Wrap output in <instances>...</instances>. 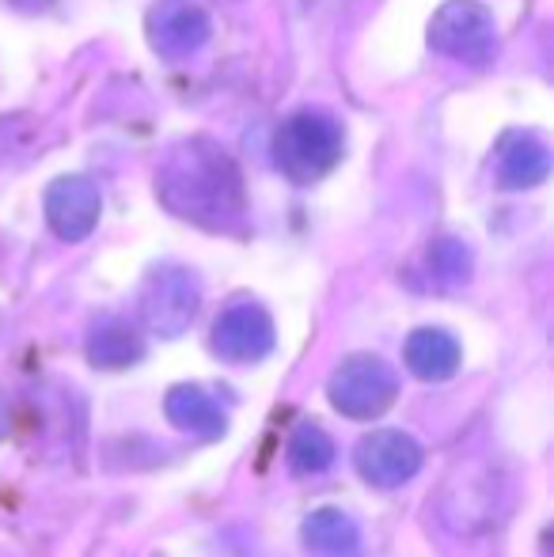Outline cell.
<instances>
[{
  "mask_svg": "<svg viewBox=\"0 0 554 557\" xmlns=\"http://www.w3.org/2000/svg\"><path fill=\"white\" fill-rule=\"evenodd\" d=\"M213 352L229 364H255L274 352V319L259 304H232L221 319L213 323Z\"/></svg>",
  "mask_w": 554,
  "mask_h": 557,
  "instance_id": "9c48e42d",
  "label": "cell"
},
{
  "mask_svg": "<svg viewBox=\"0 0 554 557\" xmlns=\"http://www.w3.org/2000/svg\"><path fill=\"white\" fill-rule=\"evenodd\" d=\"M156 198L171 216L206 232H239L247 221L244 175L236 160L209 137H190L168 148L156 168Z\"/></svg>",
  "mask_w": 554,
  "mask_h": 557,
  "instance_id": "6da1fadb",
  "label": "cell"
},
{
  "mask_svg": "<svg viewBox=\"0 0 554 557\" xmlns=\"http://www.w3.org/2000/svg\"><path fill=\"white\" fill-rule=\"evenodd\" d=\"M436 512L444 528L456 535H482L494 528L502 512V478L482 462L452 470V478L436 493Z\"/></svg>",
  "mask_w": 554,
  "mask_h": 557,
  "instance_id": "3957f363",
  "label": "cell"
},
{
  "mask_svg": "<svg viewBox=\"0 0 554 557\" xmlns=\"http://www.w3.org/2000/svg\"><path fill=\"white\" fill-rule=\"evenodd\" d=\"M163 413H168V421L178 433H190V436H198V441H217V436H224V429H229L217 398L209 395L206 387H198V383H178V387H171L168 398H163Z\"/></svg>",
  "mask_w": 554,
  "mask_h": 557,
  "instance_id": "7c38bea8",
  "label": "cell"
},
{
  "mask_svg": "<svg viewBox=\"0 0 554 557\" xmlns=\"http://www.w3.org/2000/svg\"><path fill=\"white\" fill-rule=\"evenodd\" d=\"M15 8H23V12H42L46 4H50V0H12Z\"/></svg>",
  "mask_w": 554,
  "mask_h": 557,
  "instance_id": "ac0fdd59",
  "label": "cell"
},
{
  "mask_svg": "<svg viewBox=\"0 0 554 557\" xmlns=\"http://www.w3.org/2000/svg\"><path fill=\"white\" fill-rule=\"evenodd\" d=\"M429 50L444 58L487 65L497 50V23L479 0H448L429 20Z\"/></svg>",
  "mask_w": 554,
  "mask_h": 557,
  "instance_id": "5b68a950",
  "label": "cell"
},
{
  "mask_svg": "<svg viewBox=\"0 0 554 557\" xmlns=\"http://www.w3.org/2000/svg\"><path fill=\"white\" fill-rule=\"evenodd\" d=\"M395 395H399V380L387 368V360L372 357V352H354L346 357L327 380V398L338 413L354 421H372L380 413L392 410Z\"/></svg>",
  "mask_w": 554,
  "mask_h": 557,
  "instance_id": "277c9868",
  "label": "cell"
},
{
  "mask_svg": "<svg viewBox=\"0 0 554 557\" xmlns=\"http://www.w3.org/2000/svg\"><path fill=\"white\" fill-rule=\"evenodd\" d=\"M421 444L410 433H399V429H380V433H369L354 451L357 474L365 478L377 490H399L410 478L421 470Z\"/></svg>",
  "mask_w": 554,
  "mask_h": 557,
  "instance_id": "52a82bcc",
  "label": "cell"
},
{
  "mask_svg": "<svg viewBox=\"0 0 554 557\" xmlns=\"http://www.w3.org/2000/svg\"><path fill=\"white\" fill-rule=\"evenodd\" d=\"M145 357V342L126 319H99L88 331V360L96 368H130Z\"/></svg>",
  "mask_w": 554,
  "mask_h": 557,
  "instance_id": "9a60e30c",
  "label": "cell"
},
{
  "mask_svg": "<svg viewBox=\"0 0 554 557\" xmlns=\"http://www.w3.org/2000/svg\"><path fill=\"white\" fill-rule=\"evenodd\" d=\"M342 152H346V133H342L338 117L327 111H296L281 122L274 137V160L281 175L293 178L296 186H311L331 175Z\"/></svg>",
  "mask_w": 554,
  "mask_h": 557,
  "instance_id": "7a4b0ae2",
  "label": "cell"
},
{
  "mask_svg": "<svg viewBox=\"0 0 554 557\" xmlns=\"http://www.w3.org/2000/svg\"><path fill=\"white\" fill-rule=\"evenodd\" d=\"M403 357H407V368L418 375V380L444 383L459 372L464 349H459L456 337H452L448 331H441V326H421V331H415L407 337Z\"/></svg>",
  "mask_w": 554,
  "mask_h": 557,
  "instance_id": "4fadbf2b",
  "label": "cell"
},
{
  "mask_svg": "<svg viewBox=\"0 0 554 557\" xmlns=\"http://www.w3.org/2000/svg\"><path fill=\"white\" fill-rule=\"evenodd\" d=\"M304 546L316 557H361V531L338 508H319L300 528Z\"/></svg>",
  "mask_w": 554,
  "mask_h": 557,
  "instance_id": "5bb4252c",
  "label": "cell"
},
{
  "mask_svg": "<svg viewBox=\"0 0 554 557\" xmlns=\"http://www.w3.org/2000/svg\"><path fill=\"white\" fill-rule=\"evenodd\" d=\"M148 46L168 61H186L213 38V20L190 0H160L145 20Z\"/></svg>",
  "mask_w": 554,
  "mask_h": 557,
  "instance_id": "ba28073f",
  "label": "cell"
},
{
  "mask_svg": "<svg viewBox=\"0 0 554 557\" xmlns=\"http://www.w3.org/2000/svg\"><path fill=\"white\" fill-rule=\"evenodd\" d=\"M201 308V285L186 265H156L140 285V319L152 334L178 337Z\"/></svg>",
  "mask_w": 554,
  "mask_h": 557,
  "instance_id": "8992f818",
  "label": "cell"
},
{
  "mask_svg": "<svg viewBox=\"0 0 554 557\" xmlns=\"http://www.w3.org/2000/svg\"><path fill=\"white\" fill-rule=\"evenodd\" d=\"M426 265H429V277L436 281L441 288H459L471 281L475 270V258L471 247L456 235H444V239H433L426 250Z\"/></svg>",
  "mask_w": 554,
  "mask_h": 557,
  "instance_id": "2e32d148",
  "label": "cell"
},
{
  "mask_svg": "<svg viewBox=\"0 0 554 557\" xmlns=\"http://www.w3.org/2000/svg\"><path fill=\"white\" fill-rule=\"evenodd\" d=\"M99 213H103V198L99 186L84 175H61L46 190V221L53 235L65 243H81L96 232Z\"/></svg>",
  "mask_w": 554,
  "mask_h": 557,
  "instance_id": "30bf717a",
  "label": "cell"
},
{
  "mask_svg": "<svg viewBox=\"0 0 554 557\" xmlns=\"http://www.w3.org/2000/svg\"><path fill=\"white\" fill-rule=\"evenodd\" d=\"M551 148L535 133H509L497 148V186L502 190H532L547 183Z\"/></svg>",
  "mask_w": 554,
  "mask_h": 557,
  "instance_id": "8fae6325",
  "label": "cell"
},
{
  "mask_svg": "<svg viewBox=\"0 0 554 557\" xmlns=\"http://www.w3.org/2000/svg\"><path fill=\"white\" fill-rule=\"evenodd\" d=\"M331 462H334V441L323 429L311 425V421L293 429V436H288V467L296 474H323Z\"/></svg>",
  "mask_w": 554,
  "mask_h": 557,
  "instance_id": "e0dca14e",
  "label": "cell"
}]
</instances>
